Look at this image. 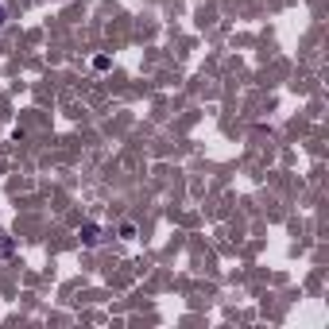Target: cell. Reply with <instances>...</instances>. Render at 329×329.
<instances>
[{
	"label": "cell",
	"mask_w": 329,
	"mask_h": 329,
	"mask_svg": "<svg viewBox=\"0 0 329 329\" xmlns=\"http://www.w3.org/2000/svg\"><path fill=\"white\" fill-rule=\"evenodd\" d=\"M4 19H8V12H4V4H0V24H4Z\"/></svg>",
	"instance_id": "cell-1"
}]
</instances>
